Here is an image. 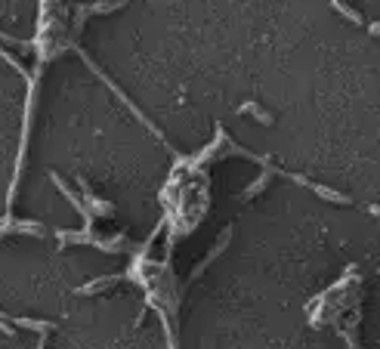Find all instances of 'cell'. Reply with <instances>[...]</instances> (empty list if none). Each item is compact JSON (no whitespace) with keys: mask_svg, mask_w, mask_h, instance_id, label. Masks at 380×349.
Wrapping results in <instances>:
<instances>
[{"mask_svg":"<svg viewBox=\"0 0 380 349\" xmlns=\"http://www.w3.org/2000/svg\"><path fill=\"white\" fill-rule=\"evenodd\" d=\"M281 173L288 176V180H294L297 186H306V189H313L319 198H325V201H331V204H352L347 195H340V192H334V189H328V186H319V183H313V180H306V176H300V173H288V170H281Z\"/></svg>","mask_w":380,"mask_h":349,"instance_id":"cell-1","label":"cell"},{"mask_svg":"<svg viewBox=\"0 0 380 349\" xmlns=\"http://www.w3.org/2000/svg\"><path fill=\"white\" fill-rule=\"evenodd\" d=\"M50 180H53V186H56V189H59L62 195H65L68 201L75 204V210L84 217V226H90V229H93V213H90V208H87V201H81V198H77V195H75V192L65 186V180H59V173H50Z\"/></svg>","mask_w":380,"mask_h":349,"instance_id":"cell-2","label":"cell"},{"mask_svg":"<svg viewBox=\"0 0 380 349\" xmlns=\"http://www.w3.org/2000/svg\"><path fill=\"white\" fill-rule=\"evenodd\" d=\"M77 186H81V192H84V201H87V208H90V213L96 217V213H99V217H105V213H112L114 208H112V201H102V198H96V195L90 192V186H87V180L81 176V180H77Z\"/></svg>","mask_w":380,"mask_h":349,"instance_id":"cell-3","label":"cell"},{"mask_svg":"<svg viewBox=\"0 0 380 349\" xmlns=\"http://www.w3.org/2000/svg\"><path fill=\"white\" fill-rule=\"evenodd\" d=\"M121 281V275H99V279H93V281H87L81 284V288H75L77 297H90V294H99L105 288H112V284H118Z\"/></svg>","mask_w":380,"mask_h":349,"instance_id":"cell-4","label":"cell"},{"mask_svg":"<svg viewBox=\"0 0 380 349\" xmlns=\"http://www.w3.org/2000/svg\"><path fill=\"white\" fill-rule=\"evenodd\" d=\"M229 238H232V229H226V232H223V238H219V241H217V247H214V250H210V254H207L205 259H201V263L195 266V269H192V279H198V275H201V272H205V269H207V266H210V263H214V259H217L219 254H223V247H226V241H229Z\"/></svg>","mask_w":380,"mask_h":349,"instance_id":"cell-5","label":"cell"},{"mask_svg":"<svg viewBox=\"0 0 380 349\" xmlns=\"http://www.w3.org/2000/svg\"><path fill=\"white\" fill-rule=\"evenodd\" d=\"M272 173H276V167H272V164H263V173L257 176V180H254L251 186H247V189H244V195H241V198H254V195H260L263 189H266V186H269V180H272Z\"/></svg>","mask_w":380,"mask_h":349,"instance_id":"cell-6","label":"cell"},{"mask_svg":"<svg viewBox=\"0 0 380 349\" xmlns=\"http://www.w3.org/2000/svg\"><path fill=\"white\" fill-rule=\"evenodd\" d=\"M16 328H25V331H38L40 337H47L53 328V321H40V318H28V316H22V318H16Z\"/></svg>","mask_w":380,"mask_h":349,"instance_id":"cell-7","label":"cell"},{"mask_svg":"<svg viewBox=\"0 0 380 349\" xmlns=\"http://www.w3.org/2000/svg\"><path fill=\"white\" fill-rule=\"evenodd\" d=\"M238 112H241V114H251V118H257L263 127H269V124H272V114H269L266 109H260L257 102H241V105H238Z\"/></svg>","mask_w":380,"mask_h":349,"instance_id":"cell-8","label":"cell"},{"mask_svg":"<svg viewBox=\"0 0 380 349\" xmlns=\"http://www.w3.org/2000/svg\"><path fill=\"white\" fill-rule=\"evenodd\" d=\"M331 6H334V10H337L340 16H347V19H349L352 25H365V19H362V13H359V10H352V6H347L343 0H331Z\"/></svg>","mask_w":380,"mask_h":349,"instance_id":"cell-9","label":"cell"},{"mask_svg":"<svg viewBox=\"0 0 380 349\" xmlns=\"http://www.w3.org/2000/svg\"><path fill=\"white\" fill-rule=\"evenodd\" d=\"M0 59H4V62H6V65H10V68H13V71H19V75H22V77H28V71H25V65H22V62H19V59H16V56H13V53H10V50H4V43H0Z\"/></svg>","mask_w":380,"mask_h":349,"instance_id":"cell-10","label":"cell"},{"mask_svg":"<svg viewBox=\"0 0 380 349\" xmlns=\"http://www.w3.org/2000/svg\"><path fill=\"white\" fill-rule=\"evenodd\" d=\"M0 331H4V334H13V331H16V321H10L4 312H0Z\"/></svg>","mask_w":380,"mask_h":349,"instance_id":"cell-11","label":"cell"}]
</instances>
